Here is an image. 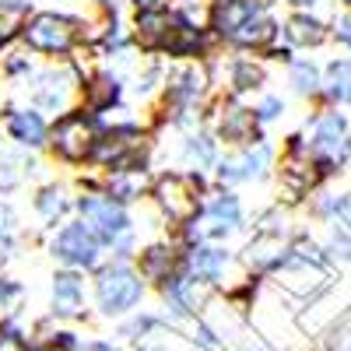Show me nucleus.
Returning <instances> with one entry per match:
<instances>
[{
    "instance_id": "1",
    "label": "nucleus",
    "mask_w": 351,
    "mask_h": 351,
    "mask_svg": "<svg viewBox=\"0 0 351 351\" xmlns=\"http://www.w3.org/2000/svg\"><path fill=\"white\" fill-rule=\"evenodd\" d=\"M215 77L208 60H193V64H169L165 81H162V95L152 106V120L155 134H186L204 127L208 106L215 102Z\"/></svg>"
},
{
    "instance_id": "2",
    "label": "nucleus",
    "mask_w": 351,
    "mask_h": 351,
    "mask_svg": "<svg viewBox=\"0 0 351 351\" xmlns=\"http://www.w3.org/2000/svg\"><path fill=\"white\" fill-rule=\"evenodd\" d=\"M92 14L71 8H36L21 21V46L39 60H77L88 49Z\"/></svg>"
},
{
    "instance_id": "3",
    "label": "nucleus",
    "mask_w": 351,
    "mask_h": 351,
    "mask_svg": "<svg viewBox=\"0 0 351 351\" xmlns=\"http://www.w3.org/2000/svg\"><path fill=\"white\" fill-rule=\"evenodd\" d=\"M74 218H81L88 228L102 239L109 260H127L134 263L137 250H141V221L137 211L127 204L112 200L102 190H74Z\"/></svg>"
},
{
    "instance_id": "4",
    "label": "nucleus",
    "mask_w": 351,
    "mask_h": 351,
    "mask_svg": "<svg viewBox=\"0 0 351 351\" xmlns=\"http://www.w3.org/2000/svg\"><path fill=\"white\" fill-rule=\"evenodd\" d=\"M215 190L211 172H183V169H162L152 180L148 204L155 211V221L169 228V236H176L180 228H186L197 215L200 204Z\"/></svg>"
},
{
    "instance_id": "5",
    "label": "nucleus",
    "mask_w": 351,
    "mask_h": 351,
    "mask_svg": "<svg viewBox=\"0 0 351 351\" xmlns=\"http://www.w3.org/2000/svg\"><path fill=\"white\" fill-rule=\"evenodd\" d=\"M302 137L316 172L324 183H334L344 169H351V112L313 106V112L302 120Z\"/></svg>"
},
{
    "instance_id": "6",
    "label": "nucleus",
    "mask_w": 351,
    "mask_h": 351,
    "mask_svg": "<svg viewBox=\"0 0 351 351\" xmlns=\"http://www.w3.org/2000/svg\"><path fill=\"white\" fill-rule=\"evenodd\" d=\"M253 225V215L246 208V200L239 190H225V186H215L200 204V215L176 232L180 246H193V243H232L246 236Z\"/></svg>"
},
{
    "instance_id": "7",
    "label": "nucleus",
    "mask_w": 351,
    "mask_h": 351,
    "mask_svg": "<svg viewBox=\"0 0 351 351\" xmlns=\"http://www.w3.org/2000/svg\"><path fill=\"white\" fill-rule=\"evenodd\" d=\"M330 278H334V271H330L324 250H319V239L309 228H299L295 236H291L288 253H285L281 267L274 271L271 281H274V288L281 291V295L309 302L313 295H319L324 288L334 285Z\"/></svg>"
},
{
    "instance_id": "8",
    "label": "nucleus",
    "mask_w": 351,
    "mask_h": 351,
    "mask_svg": "<svg viewBox=\"0 0 351 351\" xmlns=\"http://www.w3.org/2000/svg\"><path fill=\"white\" fill-rule=\"evenodd\" d=\"M88 60H92L88 53H81L77 60H43L36 77L25 88L28 106L46 112L49 120H56L64 112H74L81 106V81H84Z\"/></svg>"
},
{
    "instance_id": "9",
    "label": "nucleus",
    "mask_w": 351,
    "mask_h": 351,
    "mask_svg": "<svg viewBox=\"0 0 351 351\" xmlns=\"http://www.w3.org/2000/svg\"><path fill=\"white\" fill-rule=\"evenodd\" d=\"M88 281H92V309L102 319H116V324L137 313L152 291L148 281L127 260H106L95 274H88Z\"/></svg>"
},
{
    "instance_id": "10",
    "label": "nucleus",
    "mask_w": 351,
    "mask_h": 351,
    "mask_svg": "<svg viewBox=\"0 0 351 351\" xmlns=\"http://www.w3.org/2000/svg\"><path fill=\"white\" fill-rule=\"evenodd\" d=\"M95 144H99V123L88 109H74L64 112L49 123V141H46V158L60 169H88L95 155Z\"/></svg>"
},
{
    "instance_id": "11",
    "label": "nucleus",
    "mask_w": 351,
    "mask_h": 351,
    "mask_svg": "<svg viewBox=\"0 0 351 351\" xmlns=\"http://www.w3.org/2000/svg\"><path fill=\"white\" fill-rule=\"evenodd\" d=\"M278 152L281 148L274 137H260L253 144H243V148H225L211 172V180H215V186H225V190L271 183L278 172Z\"/></svg>"
},
{
    "instance_id": "12",
    "label": "nucleus",
    "mask_w": 351,
    "mask_h": 351,
    "mask_svg": "<svg viewBox=\"0 0 351 351\" xmlns=\"http://www.w3.org/2000/svg\"><path fill=\"white\" fill-rule=\"evenodd\" d=\"M278 193H281V204H288V208H302V204L324 186V176L316 172L313 158H309V148H306V137L302 130H291L281 144H278Z\"/></svg>"
},
{
    "instance_id": "13",
    "label": "nucleus",
    "mask_w": 351,
    "mask_h": 351,
    "mask_svg": "<svg viewBox=\"0 0 351 351\" xmlns=\"http://www.w3.org/2000/svg\"><path fill=\"white\" fill-rule=\"evenodd\" d=\"M208 67H211V77H215V92L228 95V99L253 102L260 92H267V84H271L267 60L250 56V53H225V49H218L208 60Z\"/></svg>"
},
{
    "instance_id": "14",
    "label": "nucleus",
    "mask_w": 351,
    "mask_h": 351,
    "mask_svg": "<svg viewBox=\"0 0 351 351\" xmlns=\"http://www.w3.org/2000/svg\"><path fill=\"white\" fill-rule=\"evenodd\" d=\"M46 253L53 256L56 267H71V271H81V274H95L109 260L102 239L81 218H71L56 232H49L46 236Z\"/></svg>"
},
{
    "instance_id": "15",
    "label": "nucleus",
    "mask_w": 351,
    "mask_h": 351,
    "mask_svg": "<svg viewBox=\"0 0 351 351\" xmlns=\"http://www.w3.org/2000/svg\"><path fill=\"white\" fill-rule=\"evenodd\" d=\"M183 271L197 285L215 291V295H221V291H228L239 278H246V271L239 267L236 250L225 246V243H193V246H183Z\"/></svg>"
},
{
    "instance_id": "16",
    "label": "nucleus",
    "mask_w": 351,
    "mask_h": 351,
    "mask_svg": "<svg viewBox=\"0 0 351 351\" xmlns=\"http://www.w3.org/2000/svg\"><path fill=\"white\" fill-rule=\"evenodd\" d=\"M204 127L218 137L221 148H243V144L267 137L256 123L253 106L243 99H228V95H215V102L208 106V116H204Z\"/></svg>"
},
{
    "instance_id": "17",
    "label": "nucleus",
    "mask_w": 351,
    "mask_h": 351,
    "mask_svg": "<svg viewBox=\"0 0 351 351\" xmlns=\"http://www.w3.org/2000/svg\"><path fill=\"white\" fill-rule=\"evenodd\" d=\"M46 316H53L64 327L92 316V281H88V274L56 267L49 278V313Z\"/></svg>"
},
{
    "instance_id": "18",
    "label": "nucleus",
    "mask_w": 351,
    "mask_h": 351,
    "mask_svg": "<svg viewBox=\"0 0 351 351\" xmlns=\"http://www.w3.org/2000/svg\"><path fill=\"white\" fill-rule=\"evenodd\" d=\"M155 291H158L162 313H165V319H169L172 327H176V324H193V319H200L204 309H208L211 299H215V291H208L204 285H197L183 267L176 271L169 281H162Z\"/></svg>"
},
{
    "instance_id": "19",
    "label": "nucleus",
    "mask_w": 351,
    "mask_h": 351,
    "mask_svg": "<svg viewBox=\"0 0 351 351\" xmlns=\"http://www.w3.org/2000/svg\"><path fill=\"white\" fill-rule=\"evenodd\" d=\"M49 123V116L28 102H4V109H0V134L25 155H46Z\"/></svg>"
},
{
    "instance_id": "20",
    "label": "nucleus",
    "mask_w": 351,
    "mask_h": 351,
    "mask_svg": "<svg viewBox=\"0 0 351 351\" xmlns=\"http://www.w3.org/2000/svg\"><path fill=\"white\" fill-rule=\"evenodd\" d=\"M120 102H130V77L112 64L88 60L84 81H81V109L106 112V109L120 106Z\"/></svg>"
},
{
    "instance_id": "21",
    "label": "nucleus",
    "mask_w": 351,
    "mask_h": 351,
    "mask_svg": "<svg viewBox=\"0 0 351 351\" xmlns=\"http://www.w3.org/2000/svg\"><path fill=\"white\" fill-rule=\"evenodd\" d=\"M74 200H77V193L67 180H53L49 176V180L36 183L28 204H32V218H36L43 236H49V232H56L64 221L74 218Z\"/></svg>"
},
{
    "instance_id": "22",
    "label": "nucleus",
    "mask_w": 351,
    "mask_h": 351,
    "mask_svg": "<svg viewBox=\"0 0 351 351\" xmlns=\"http://www.w3.org/2000/svg\"><path fill=\"white\" fill-rule=\"evenodd\" d=\"M281 43H288L299 56L330 46V14L319 11H285L281 18Z\"/></svg>"
},
{
    "instance_id": "23",
    "label": "nucleus",
    "mask_w": 351,
    "mask_h": 351,
    "mask_svg": "<svg viewBox=\"0 0 351 351\" xmlns=\"http://www.w3.org/2000/svg\"><path fill=\"white\" fill-rule=\"evenodd\" d=\"M134 267L137 274L148 281V288H158L162 281H169L176 271L183 267V246L176 236H158V239H148L141 243L137 256H134Z\"/></svg>"
},
{
    "instance_id": "24",
    "label": "nucleus",
    "mask_w": 351,
    "mask_h": 351,
    "mask_svg": "<svg viewBox=\"0 0 351 351\" xmlns=\"http://www.w3.org/2000/svg\"><path fill=\"white\" fill-rule=\"evenodd\" d=\"M288 243L291 239H281V236H267V232H250L243 250H236L239 256V267L253 278H263V281H271L274 271L281 267V260L288 253Z\"/></svg>"
},
{
    "instance_id": "25",
    "label": "nucleus",
    "mask_w": 351,
    "mask_h": 351,
    "mask_svg": "<svg viewBox=\"0 0 351 351\" xmlns=\"http://www.w3.org/2000/svg\"><path fill=\"white\" fill-rule=\"evenodd\" d=\"M221 152L225 148L208 127L176 134V169H183V172H215Z\"/></svg>"
},
{
    "instance_id": "26",
    "label": "nucleus",
    "mask_w": 351,
    "mask_h": 351,
    "mask_svg": "<svg viewBox=\"0 0 351 351\" xmlns=\"http://www.w3.org/2000/svg\"><path fill=\"white\" fill-rule=\"evenodd\" d=\"M130 36L141 56H158L165 53L169 32H172V11H134L130 18Z\"/></svg>"
},
{
    "instance_id": "27",
    "label": "nucleus",
    "mask_w": 351,
    "mask_h": 351,
    "mask_svg": "<svg viewBox=\"0 0 351 351\" xmlns=\"http://www.w3.org/2000/svg\"><path fill=\"white\" fill-rule=\"evenodd\" d=\"M302 211L319 221V225H341L351 232V190H341L334 183H324L306 204H302Z\"/></svg>"
},
{
    "instance_id": "28",
    "label": "nucleus",
    "mask_w": 351,
    "mask_h": 351,
    "mask_svg": "<svg viewBox=\"0 0 351 351\" xmlns=\"http://www.w3.org/2000/svg\"><path fill=\"white\" fill-rule=\"evenodd\" d=\"M152 180H155V169H123V172H106V176H102V193H109L112 200L127 204V208H137V204H148Z\"/></svg>"
},
{
    "instance_id": "29",
    "label": "nucleus",
    "mask_w": 351,
    "mask_h": 351,
    "mask_svg": "<svg viewBox=\"0 0 351 351\" xmlns=\"http://www.w3.org/2000/svg\"><path fill=\"white\" fill-rule=\"evenodd\" d=\"M285 88L288 95L302 99L306 106H319V88H324V64L316 56H295L285 67Z\"/></svg>"
},
{
    "instance_id": "30",
    "label": "nucleus",
    "mask_w": 351,
    "mask_h": 351,
    "mask_svg": "<svg viewBox=\"0 0 351 351\" xmlns=\"http://www.w3.org/2000/svg\"><path fill=\"white\" fill-rule=\"evenodd\" d=\"M116 334H120L127 344L141 348V344H155V337L172 334V324L165 319L162 309H144V306H141L137 313L123 316L120 324H116Z\"/></svg>"
},
{
    "instance_id": "31",
    "label": "nucleus",
    "mask_w": 351,
    "mask_h": 351,
    "mask_svg": "<svg viewBox=\"0 0 351 351\" xmlns=\"http://www.w3.org/2000/svg\"><path fill=\"white\" fill-rule=\"evenodd\" d=\"M319 106L351 112V56H330V60H324V88H319Z\"/></svg>"
},
{
    "instance_id": "32",
    "label": "nucleus",
    "mask_w": 351,
    "mask_h": 351,
    "mask_svg": "<svg viewBox=\"0 0 351 351\" xmlns=\"http://www.w3.org/2000/svg\"><path fill=\"white\" fill-rule=\"evenodd\" d=\"M39 56L36 53H28L21 43L18 46H11L8 53H0V81L4 84H11V88H28V81L36 77V71H39Z\"/></svg>"
},
{
    "instance_id": "33",
    "label": "nucleus",
    "mask_w": 351,
    "mask_h": 351,
    "mask_svg": "<svg viewBox=\"0 0 351 351\" xmlns=\"http://www.w3.org/2000/svg\"><path fill=\"white\" fill-rule=\"evenodd\" d=\"M25 152H18L14 144L0 134V197H11L14 190L25 186Z\"/></svg>"
},
{
    "instance_id": "34",
    "label": "nucleus",
    "mask_w": 351,
    "mask_h": 351,
    "mask_svg": "<svg viewBox=\"0 0 351 351\" xmlns=\"http://www.w3.org/2000/svg\"><path fill=\"white\" fill-rule=\"evenodd\" d=\"M319 250H324L330 271H344L351 267V232L341 228V225H324V232H319Z\"/></svg>"
},
{
    "instance_id": "35",
    "label": "nucleus",
    "mask_w": 351,
    "mask_h": 351,
    "mask_svg": "<svg viewBox=\"0 0 351 351\" xmlns=\"http://www.w3.org/2000/svg\"><path fill=\"white\" fill-rule=\"evenodd\" d=\"M250 106H253V116H256V123H260L263 134H267L271 127H278L288 116V99L281 92H271V88H267V92H260Z\"/></svg>"
},
{
    "instance_id": "36",
    "label": "nucleus",
    "mask_w": 351,
    "mask_h": 351,
    "mask_svg": "<svg viewBox=\"0 0 351 351\" xmlns=\"http://www.w3.org/2000/svg\"><path fill=\"white\" fill-rule=\"evenodd\" d=\"M0 351H32L28 324L18 313H4V316H0Z\"/></svg>"
},
{
    "instance_id": "37",
    "label": "nucleus",
    "mask_w": 351,
    "mask_h": 351,
    "mask_svg": "<svg viewBox=\"0 0 351 351\" xmlns=\"http://www.w3.org/2000/svg\"><path fill=\"white\" fill-rule=\"evenodd\" d=\"M25 299V285L18 278H11L8 271H0V316L4 313H14Z\"/></svg>"
},
{
    "instance_id": "38",
    "label": "nucleus",
    "mask_w": 351,
    "mask_h": 351,
    "mask_svg": "<svg viewBox=\"0 0 351 351\" xmlns=\"http://www.w3.org/2000/svg\"><path fill=\"white\" fill-rule=\"evenodd\" d=\"M330 43L351 56V11H334L330 14Z\"/></svg>"
},
{
    "instance_id": "39",
    "label": "nucleus",
    "mask_w": 351,
    "mask_h": 351,
    "mask_svg": "<svg viewBox=\"0 0 351 351\" xmlns=\"http://www.w3.org/2000/svg\"><path fill=\"white\" fill-rule=\"evenodd\" d=\"M88 4H92V14L99 18H130L127 0H88Z\"/></svg>"
},
{
    "instance_id": "40",
    "label": "nucleus",
    "mask_w": 351,
    "mask_h": 351,
    "mask_svg": "<svg viewBox=\"0 0 351 351\" xmlns=\"http://www.w3.org/2000/svg\"><path fill=\"white\" fill-rule=\"evenodd\" d=\"M295 56H299L295 49H291L288 43H281V39H278V43H274L267 53H263V60H267V67H281V71H285L291 60H295Z\"/></svg>"
},
{
    "instance_id": "41",
    "label": "nucleus",
    "mask_w": 351,
    "mask_h": 351,
    "mask_svg": "<svg viewBox=\"0 0 351 351\" xmlns=\"http://www.w3.org/2000/svg\"><path fill=\"white\" fill-rule=\"evenodd\" d=\"M28 11H36V0H0V14H18V18H25Z\"/></svg>"
},
{
    "instance_id": "42",
    "label": "nucleus",
    "mask_w": 351,
    "mask_h": 351,
    "mask_svg": "<svg viewBox=\"0 0 351 351\" xmlns=\"http://www.w3.org/2000/svg\"><path fill=\"white\" fill-rule=\"evenodd\" d=\"M172 4H176V0H127L130 14L134 11H172Z\"/></svg>"
},
{
    "instance_id": "43",
    "label": "nucleus",
    "mask_w": 351,
    "mask_h": 351,
    "mask_svg": "<svg viewBox=\"0 0 351 351\" xmlns=\"http://www.w3.org/2000/svg\"><path fill=\"white\" fill-rule=\"evenodd\" d=\"M281 8L285 11H319V14H324L327 0H281Z\"/></svg>"
},
{
    "instance_id": "44",
    "label": "nucleus",
    "mask_w": 351,
    "mask_h": 351,
    "mask_svg": "<svg viewBox=\"0 0 351 351\" xmlns=\"http://www.w3.org/2000/svg\"><path fill=\"white\" fill-rule=\"evenodd\" d=\"M84 351H123V348L112 344V341H106V337H88V341H84Z\"/></svg>"
},
{
    "instance_id": "45",
    "label": "nucleus",
    "mask_w": 351,
    "mask_h": 351,
    "mask_svg": "<svg viewBox=\"0 0 351 351\" xmlns=\"http://www.w3.org/2000/svg\"><path fill=\"white\" fill-rule=\"evenodd\" d=\"M74 4H81V0H49V8H74Z\"/></svg>"
},
{
    "instance_id": "46",
    "label": "nucleus",
    "mask_w": 351,
    "mask_h": 351,
    "mask_svg": "<svg viewBox=\"0 0 351 351\" xmlns=\"http://www.w3.org/2000/svg\"><path fill=\"white\" fill-rule=\"evenodd\" d=\"M250 4H263V8H281V0H250Z\"/></svg>"
},
{
    "instance_id": "47",
    "label": "nucleus",
    "mask_w": 351,
    "mask_h": 351,
    "mask_svg": "<svg viewBox=\"0 0 351 351\" xmlns=\"http://www.w3.org/2000/svg\"><path fill=\"white\" fill-rule=\"evenodd\" d=\"M137 351H162V348H158V344H141Z\"/></svg>"
},
{
    "instance_id": "48",
    "label": "nucleus",
    "mask_w": 351,
    "mask_h": 351,
    "mask_svg": "<svg viewBox=\"0 0 351 351\" xmlns=\"http://www.w3.org/2000/svg\"><path fill=\"white\" fill-rule=\"evenodd\" d=\"M337 8L341 11H351V0H337Z\"/></svg>"
},
{
    "instance_id": "49",
    "label": "nucleus",
    "mask_w": 351,
    "mask_h": 351,
    "mask_svg": "<svg viewBox=\"0 0 351 351\" xmlns=\"http://www.w3.org/2000/svg\"><path fill=\"white\" fill-rule=\"evenodd\" d=\"M0 109H4V99H0Z\"/></svg>"
},
{
    "instance_id": "50",
    "label": "nucleus",
    "mask_w": 351,
    "mask_h": 351,
    "mask_svg": "<svg viewBox=\"0 0 351 351\" xmlns=\"http://www.w3.org/2000/svg\"><path fill=\"white\" fill-rule=\"evenodd\" d=\"M221 351H228V348H221Z\"/></svg>"
}]
</instances>
